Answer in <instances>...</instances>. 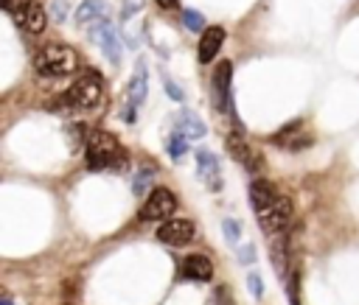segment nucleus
<instances>
[{"label":"nucleus","instance_id":"30","mask_svg":"<svg viewBox=\"0 0 359 305\" xmlns=\"http://www.w3.org/2000/svg\"><path fill=\"white\" fill-rule=\"evenodd\" d=\"M0 305H14V302H11V297H3V302H0Z\"/></svg>","mask_w":359,"mask_h":305},{"label":"nucleus","instance_id":"26","mask_svg":"<svg viewBox=\"0 0 359 305\" xmlns=\"http://www.w3.org/2000/svg\"><path fill=\"white\" fill-rule=\"evenodd\" d=\"M247 283H250V291H252V297H261V294H264V285H261V277H258L255 271H250V274H247Z\"/></svg>","mask_w":359,"mask_h":305},{"label":"nucleus","instance_id":"9","mask_svg":"<svg viewBox=\"0 0 359 305\" xmlns=\"http://www.w3.org/2000/svg\"><path fill=\"white\" fill-rule=\"evenodd\" d=\"M146 92H149V73H146V62H137V67H135V73H132V78H129V92H126V123H132V120H137V106L143 104V98H146Z\"/></svg>","mask_w":359,"mask_h":305},{"label":"nucleus","instance_id":"18","mask_svg":"<svg viewBox=\"0 0 359 305\" xmlns=\"http://www.w3.org/2000/svg\"><path fill=\"white\" fill-rule=\"evenodd\" d=\"M104 14H107V6H104V3H98V0H84V3L79 6V11H76V20H79V25H95V22L104 20Z\"/></svg>","mask_w":359,"mask_h":305},{"label":"nucleus","instance_id":"12","mask_svg":"<svg viewBox=\"0 0 359 305\" xmlns=\"http://www.w3.org/2000/svg\"><path fill=\"white\" fill-rule=\"evenodd\" d=\"M194 157H196L199 179H202L210 190H219V187H222V171H219V159H216V154L208 151V148H196Z\"/></svg>","mask_w":359,"mask_h":305},{"label":"nucleus","instance_id":"27","mask_svg":"<svg viewBox=\"0 0 359 305\" xmlns=\"http://www.w3.org/2000/svg\"><path fill=\"white\" fill-rule=\"evenodd\" d=\"M165 92H168V98H174V101H182V98H185V92H182L171 78H165Z\"/></svg>","mask_w":359,"mask_h":305},{"label":"nucleus","instance_id":"17","mask_svg":"<svg viewBox=\"0 0 359 305\" xmlns=\"http://www.w3.org/2000/svg\"><path fill=\"white\" fill-rule=\"evenodd\" d=\"M275 199H278V193H275V187H272L266 179H252V182H250V201H252L255 213L266 210Z\"/></svg>","mask_w":359,"mask_h":305},{"label":"nucleus","instance_id":"1","mask_svg":"<svg viewBox=\"0 0 359 305\" xmlns=\"http://www.w3.org/2000/svg\"><path fill=\"white\" fill-rule=\"evenodd\" d=\"M84 162H87L90 171L121 168L126 162V151H123V146L118 143L115 134H109L104 129H95V132H90L87 146H84Z\"/></svg>","mask_w":359,"mask_h":305},{"label":"nucleus","instance_id":"2","mask_svg":"<svg viewBox=\"0 0 359 305\" xmlns=\"http://www.w3.org/2000/svg\"><path fill=\"white\" fill-rule=\"evenodd\" d=\"M101 95H104V81H101V76L98 73H84L62 98H56L53 104H50V112H62V109H93V106H98V101H101Z\"/></svg>","mask_w":359,"mask_h":305},{"label":"nucleus","instance_id":"22","mask_svg":"<svg viewBox=\"0 0 359 305\" xmlns=\"http://www.w3.org/2000/svg\"><path fill=\"white\" fill-rule=\"evenodd\" d=\"M202 20H205V17H202L199 11H194V8H182V22H185L191 31H205V28H202Z\"/></svg>","mask_w":359,"mask_h":305},{"label":"nucleus","instance_id":"20","mask_svg":"<svg viewBox=\"0 0 359 305\" xmlns=\"http://www.w3.org/2000/svg\"><path fill=\"white\" fill-rule=\"evenodd\" d=\"M168 154H171L174 159L185 157V154H188V137L180 134V132H174V137H168Z\"/></svg>","mask_w":359,"mask_h":305},{"label":"nucleus","instance_id":"3","mask_svg":"<svg viewBox=\"0 0 359 305\" xmlns=\"http://www.w3.org/2000/svg\"><path fill=\"white\" fill-rule=\"evenodd\" d=\"M34 67H36L39 76H48V78L70 76V73L79 67V53H76L70 45L48 42L45 48L36 50V56H34Z\"/></svg>","mask_w":359,"mask_h":305},{"label":"nucleus","instance_id":"16","mask_svg":"<svg viewBox=\"0 0 359 305\" xmlns=\"http://www.w3.org/2000/svg\"><path fill=\"white\" fill-rule=\"evenodd\" d=\"M174 129L180 132V134H185L188 140H194V137H202L208 129H205V123H202V118L196 115V112H191V109H182L180 115H177V120H174Z\"/></svg>","mask_w":359,"mask_h":305},{"label":"nucleus","instance_id":"24","mask_svg":"<svg viewBox=\"0 0 359 305\" xmlns=\"http://www.w3.org/2000/svg\"><path fill=\"white\" fill-rule=\"evenodd\" d=\"M67 132H70V148H73V151L81 146V140H84V137H90V134H84V126H81V123H73Z\"/></svg>","mask_w":359,"mask_h":305},{"label":"nucleus","instance_id":"29","mask_svg":"<svg viewBox=\"0 0 359 305\" xmlns=\"http://www.w3.org/2000/svg\"><path fill=\"white\" fill-rule=\"evenodd\" d=\"M157 3H160L163 8H174V6H177V0H157Z\"/></svg>","mask_w":359,"mask_h":305},{"label":"nucleus","instance_id":"4","mask_svg":"<svg viewBox=\"0 0 359 305\" xmlns=\"http://www.w3.org/2000/svg\"><path fill=\"white\" fill-rule=\"evenodd\" d=\"M230 76H233V64L224 59L213 73V98H216V109L227 112L233 126H236V132H241V123H238V115H236V104H233V92H230Z\"/></svg>","mask_w":359,"mask_h":305},{"label":"nucleus","instance_id":"21","mask_svg":"<svg viewBox=\"0 0 359 305\" xmlns=\"http://www.w3.org/2000/svg\"><path fill=\"white\" fill-rule=\"evenodd\" d=\"M222 232H224V238L230 241V246H238V243H241V224H238L236 218H224V221H222Z\"/></svg>","mask_w":359,"mask_h":305},{"label":"nucleus","instance_id":"7","mask_svg":"<svg viewBox=\"0 0 359 305\" xmlns=\"http://www.w3.org/2000/svg\"><path fill=\"white\" fill-rule=\"evenodd\" d=\"M258 221H261V229L269 232V235L283 232V229L292 224V204H289V199L278 196L266 210L258 213Z\"/></svg>","mask_w":359,"mask_h":305},{"label":"nucleus","instance_id":"23","mask_svg":"<svg viewBox=\"0 0 359 305\" xmlns=\"http://www.w3.org/2000/svg\"><path fill=\"white\" fill-rule=\"evenodd\" d=\"M238 260L244 263V266H252L255 263V246L247 241V243H238Z\"/></svg>","mask_w":359,"mask_h":305},{"label":"nucleus","instance_id":"25","mask_svg":"<svg viewBox=\"0 0 359 305\" xmlns=\"http://www.w3.org/2000/svg\"><path fill=\"white\" fill-rule=\"evenodd\" d=\"M25 6H28V0H3V8H6L8 14H14V17H20Z\"/></svg>","mask_w":359,"mask_h":305},{"label":"nucleus","instance_id":"8","mask_svg":"<svg viewBox=\"0 0 359 305\" xmlns=\"http://www.w3.org/2000/svg\"><path fill=\"white\" fill-rule=\"evenodd\" d=\"M227 151L233 154V159L244 168V171H250V173H261V168H264V162H261V157L255 154V148L244 140V134L241 132H230L227 134Z\"/></svg>","mask_w":359,"mask_h":305},{"label":"nucleus","instance_id":"6","mask_svg":"<svg viewBox=\"0 0 359 305\" xmlns=\"http://www.w3.org/2000/svg\"><path fill=\"white\" fill-rule=\"evenodd\" d=\"M90 34L98 39V48H101L104 59H107L112 67L121 64L123 45H121V34H118V28H115L109 20H101V22H95V25H90Z\"/></svg>","mask_w":359,"mask_h":305},{"label":"nucleus","instance_id":"14","mask_svg":"<svg viewBox=\"0 0 359 305\" xmlns=\"http://www.w3.org/2000/svg\"><path fill=\"white\" fill-rule=\"evenodd\" d=\"M222 45H224V28L222 25H208L202 31V42H199V62L208 64L219 53Z\"/></svg>","mask_w":359,"mask_h":305},{"label":"nucleus","instance_id":"28","mask_svg":"<svg viewBox=\"0 0 359 305\" xmlns=\"http://www.w3.org/2000/svg\"><path fill=\"white\" fill-rule=\"evenodd\" d=\"M143 6V0H126V8H123V17H129L132 11H137Z\"/></svg>","mask_w":359,"mask_h":305},{"label":"nucleus","instance_id":"13","mask_svg":"<svg viewBox=\"0 0 359 305\" xmlns=\"http://www.w3.org/2000/svg\"><path fill=\"white\" fill-rule=\"evenodd\" d=\"M180 274L185 280H196V283H205L213 277V263L205 257V255H188L180 266Z\"/></svg>","mask_w":359,"mask_h":305},{"label":"nucleus","instance_id":"11","mask_svg":"<svg viewBox=\"0 0 359 305\" xmlns=\"http://www.w3.org/2000/svg\"><path fill=\"white\" fill-rule=\"evenodd\" d=\"M272 143L286 148V151H303L314 143V137L309 132H303V120H294V123H286L283 129H278L272 134Z\"/></svg>","mask_w":359,"mask_h":305},{"label":"nucleus","instance_id":"5","mask_svg":"<svg viewBox=\"0 0 359 305\" xmlns=\"http://www.w3.org/2000/svg\"><path fill=\"white\" fill-rule=\"evenodd\" d=\"M177 210V199L168 187H151L143 207H140V221H168Z\"/></svg>","mask_w":359,"mask_h":305},{"label":"nucleus","instance_id":"10","mask_svg":"<svg viewBox=\"0 0 359 305\" xmlns=\"http://www.w3.org/2000/svg\"><path fill=\"white\" fill-rule=\"evenodd\" d=\"M194 238V221L191 218H168L157 227V241L168 246H185Z\"/></svg>","mask_w":359,"mask_h":305},{"label":"nucleus","instance_id":"19","mask_svg":"<svg viewBox=\"0 0 359 305\" xmlns=\"http://www.w3.org/2000/svg\"><path fill=\"white\" fill-rule=\"evenodd\" d=\"M154 176H157V171H154L151 165L137 168V173H135V179H132V190H135L137 196H143V193L149 190V185L154 182Z\"/></svg>","mask_w":359,"mask_h":305},{"label":"nucleus","instance_id":"15","mask_svg":"<svg viewBox=\"0 0 359 305\" xmlns=\"http://www.w3.org/2000/svg\"><path fill=\"white\" fill-rule=\"evenodd\" d=\"M17 22L28 31V34H42L45 31V22H48V17H45V8L36 3V0H28V6L22 8V14L17 17Z\"/></svg>","mask_w":359,"mask_h":305}]
</instances>
